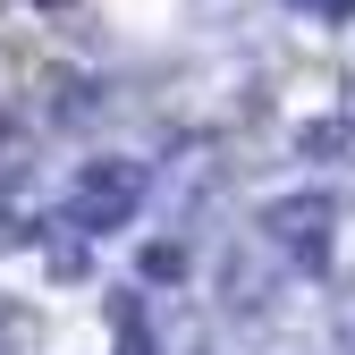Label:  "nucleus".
<instances>
[{
  "label": "nucleus",
  "instance_id": "2",
  "mask_svg": "<svg viewBox=\"0 0 355 355\" xmlns=\"http://www.w3.org/2000/svg\"><path fill=\"white\" fill-rule=\"evenodd\" d=\"M322 220H330L322 203H279V229H288V237H313V245H322Z\"/></svg>",
  "mask_w": 355,
  "mask_h": 355
},
{
  "label": "nucleus",
  "instance_id": "1",
  "mask_svg": "<svg viewBox=\"0 0 355 355\" xmlns=\"http://www.w3.org/2000/svg\"><path fill=\"white\" fill-rule=\"evenodd\" d=\"M136 195H144V169H136V161H102V169H85V178H76V211H85V220H102V229L136 211Z\"/></svg>",
  "mask_w": 355,
  "mask_h": 355
}]
</instances>
